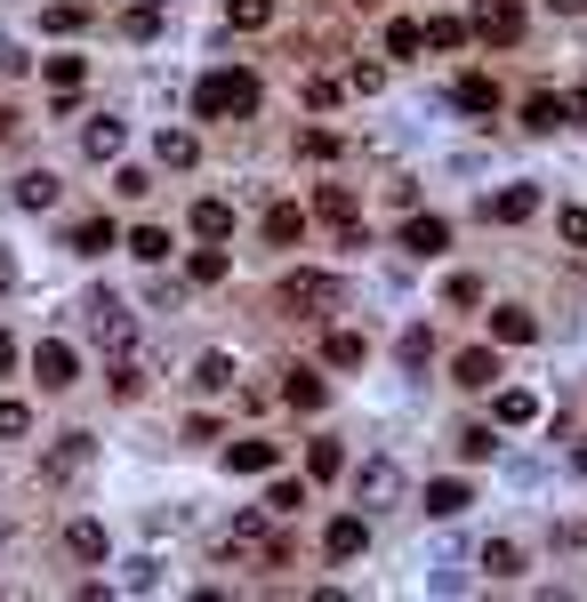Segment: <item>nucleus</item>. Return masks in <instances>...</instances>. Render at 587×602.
I'll return each instance as SVG.
<instances>
[{
    "label": "nucleus",
    "instance_id": "obj_27",
    "mask_svg": "<svg viewBox=\"0 0 587 602\" xmlns=\"http://www.w3.org/2000/svg\"><path fill=\"white\" fill-rule=\"evenodd\" d=\"M121 249H129L137 265H161V258H170V234H161V225H137V234L121 241Z\"/></svg>",
    "mask_w": 587,
    "mask_h": 602
},
{
    "label": "nucleus",
    "instance_id": "obj_16",
    "mask_svg": "<svg viewBox=\"0 0 587 602\" xmlns=\"http://www.w3.org/2000/svg\"><path fill=\"white\" fill-rule=\"evenodd\" d=\"M186 225H193V241H226L234 234V210H226V201H193Z\"/></svg>",
    "mask_w": 587,
    "mask_h": 602
},
{
    "label": "nucleus",
    "instance_id": "obj_3",
    "mask_svg": "<svg viewBox=\"0 0 587 602\" xmlns=\"http://www.w3.org/2000/svg\"><path fill=\"white\" fill-rule=\"evenodd\" d=\"M402 490H411V482H402V466L395 459H371V466H362L354 474V498H362V514H378V506H395V498Z\"/></svg>",
    "mask_w": 587,
    "mask_h": 602
},
{
    "label": "nucleus",
    "instance_id": "obj_6",
    "mask_svg": "<svg viewBox=\"0 0 587 602\" xmlns=\"http://www.w3.org/2000/svg\"><path fill=\"white\" fill-rule=\"evenodd\" d=\"M33 378H40V386H49V393H65V386L80 378V354H73V346H65V338H49V346H33Z\"/></svg>",
    "mask_w": 587,
    "mask_h": 602
},
{
    "label": "nucleus",
    "instance_id": "obj_25",
    "mask_svg": "<svg viewBox=\"0 0 587 602\" xmlns=\"http://www.w3.org/2000/svg\"><path fill=\"white\" fill-rule=\"evenodd\" d=\"M314 217H330V225H354V193H347V185H314Z\"/></svg>",
    "mask_w": 587,
    "mask_h": 602
},
{
    "label": "nucleus",
    "instance_id": "obj_15",
    "mask_svg": "<svg viewBox=\"0 0 587 602\" xmlns=\"http://www.w3.org/2000/svg\"><path fill=\"white\" fill-rule=\"evenodd\" d=\"M266 466H274V442H258V434L226 442V474H266Z\"/></svg>",
    "mask_w": 587,
    "mask_h": 602
},
{
    "label": "nucleus",
    "instance_id": "obj_46",
    "mask_svg": "<svg viewBox=\"0 0 587 602\" xmlns=\"http://www.w3.org/2000/svg\"><path fill=\"white\" fill-rule=\"evenodd\" d=\"M266 506H274V514H298V506H307V490H298V482H274Z\"/></svg>",
    "mask_w": 587,
    "mask_h": 602
},
{
    "label": "nucleus",
    "instance_id": "obj_41",
    "mask_svg": "<svg viewBox=\"0 0 587 602\" xmlns=\"http://www.w3.org/2000/svg\"><path fill=\"white\" fill-rule=\"evenodd\" d=\"M153 25H161V9H153V0H137V9H129V16H121V33H129V40H146Z\"/></svg>",
    "mask_w": 587,
    "mask_h": 602
},
{
    "label": "nucleus",
    "instance_id": "obj_10",
    "mask_svg": "<svg viewBox=\"0 0 587 602\" xmlns=\"http://www.w3.org/2000/svg\"><path fill=\"white\" fill-rule=\"evenodd\" d=\"M282 305H290V314H298V305H338V281L330 274H290V281H282Z\"/></svg>",
    "mask_w": 587,
    "mask_h": 602
},
{
    "label": "nucleus",
    "instance_id": "obj_18",
    "mask_svg": "<svg viewBox=\"0 0 587 602\" xmlns=\"http://www.w3.org/2000/svg\"><path fill=\"white\" fill-rule=\"evenodd\" d=\"M80 80H89V65H80V57H49V97H57V105H73Z\"/></svg>",
    "mask_w": 587,
    "mask_h": 602
},
{
    "label": "nucleus",
    "instance_id": "obj_37",
    "mask_svg": "<svg viewBox=\"0 0 587 602\" xmlns=\"http://www.w3.org/2000/svg\"><path fill=\"white\" fill-rule=\"evenodd\" d=\"M193 281H201V289L226 281V249H217V241H210V249H193Z\"/></svg>",
    "mask_w": 587,
    "mask_h": 602
},
{
    "label": "nucleus",
    "instance_id": "obj_36",
    "mask_svg": "<svg viewBox=\"0 0 587 602\" xmlns=\"http://www.w3.org/2000/svg\"><path fill=\"white\" fill-rule=\"evenodd\" d=\"M40 25H49V33H80V25H89V9H80V0H49Z\"/></svg>",
    "mask_w": 587,
    "mask_h": 602
},
{
    "label": "nucleus",
    "instance_id": "obj_51",
    "mask_svg": "<svg viewBox=\"0 0 587 602\" xmlns=\"http://www.w3.org/2000/svg\"><path fill=\"white\" fill-rule=\"evenodd\" d=\"M9 369H16V338L0 329V378H9Z\"/></svg>",
    "mask_w": 587,
    "mask_h": 602
},
{
    "label": "nucleus",
    "instance_id": "obj_45",
    "mask_svg": "<svg viewBox=\"0 0 587 602\" xmlns=\"http://www.w3.org/2000/svg\"><path fill=\"white\" fill-rule=\"evenodd\" d=\"M555 234H563V249H587V210H563Z\"/></svg>",
    "mask_w": 587,
    "mask_h": 602
},
{
    "label": "nucleus",
    "instance_id": "obj_26",
    "mask_svg": "<svg viewBox=\"0 0 587 602\" xmlns=\"http://www.w3.org/2000/svg\"><path fill=\"white\" fill-rule=\"evenodd\" d=\"M523 129H539V137H548V129H563V97H555V89H539L532 105H523Z\"/></svg>",
    "mask_w": 587,
    "mask_h": 602
},
{
    "label": "nucleus",
    "instance_id": "obj_9",
    "mask_svg": "<svg viewBox=\"0 0 587 602\" xmlns=\"http://www.w3.org/2000/svg\"><path fill=\"white\" fill-rule=\"evenodd\" d=\"M65 554H73V563H105V554H113L105 523H89V514H80V523H65Z\"/></svg>",
    "mask_w": 587,
    "mask_h": 602
},
{
    "label": "nucleus",
    "instance_id": "obj_54",
    "mask_svg": "<svg viewBox=\"0 0 587 602\" xmlns=\"http://www.w3.org/2000/svg\"><path fill=\"white\" fill-rule=\"evenodd\" d=\"M153 9H161V0H153Z\"/></svg>",
    "mask_w": 587,
    "mask_h": 602
},
{
    "label": "nucleus",
    "instance_id": "obj_50",
    "mask_svg": "<svg viewBox=\"0 0 587 602\" xmlns=\"http://www.w3.org/2000/svg\"><path fill=\"white\" fill-rule=\"evenodd\" d=\"M563 113H572V121H587V80H579L572 97H563Z\"/></svg>",
    "mask_w": 587,
    "mask_h": 602
},
{
    "label": "nucleus",
    "instance_id": "obj_43",
    "mask_svg": "<svg viewBox=\"0 0 587 602\" xmlns=\"http://www.w3.org/2000/svg\"><path fill=\"white\" fill-rule=\"evenodd\" d=\"M113 193H121V201H146L153 177H146V170H113Z\"/></svg>",
    "mask_w": 587,
    "mask_h": 602
},
{
    "label": "nucleus",
    "instance_id": "obj_13",
    "mask_svg": "<svg viewBox=\"0 0 587 602\" xmlns=\"http://www.w3.org/2000/svg\"><path fill=\"white\" fill-rule=\"evenodd\" d=\"M451 378L467 386V393H483V386H499V354H491V346H475V354H459V362H451Z\"/></svg>",
    "mask_w": 587,
    "mask_h": 602
},
{
    "label": "nucleus",
    "instance_id": "obj_49",
    "mask_svg": "<svg viewBox=\"0 0 587 602\" xmlns=\"http://www.w3.org/2000/svg\"><path fill=\"white\" fill-rule=\"evenodd\" d=\"M226 16H234V25H266V16H274V9H266V0H234V9H226Z\"/></svg>",
    "mask_w": 587,
    "mask_h": 602
},
{
    "label": "nucleus",
    "instance_id": "obj_29",
    "mask_svg": "<svg viewBox=\"0 0 587 602\" xmlns=\"http://www.w3.org/2000/svg\"><path fill=\"white\" fill-rule=\"evenodd\" d=\"M298 234H307V210H290V201H282V210H266V241H274V249H290Z\"/></svg>",
    "mask_w": 587,
    "mask_h": 602
},
{
    "label": "nucleus",
    "instance_id": "obj_7",
    "mask_svg": "<svg viewBox=\"0 0 587 602\" xmlns=\"http://www.w3.org/2000/svg\"><path fill=\"white\" fill-rule=\"evenodd\" d=\"M475 33L483 40H523V0H475Z\"/></svg>",
    "mask_w": 587,
    "mask_h": 602
},
{
    "label": "nucleus",
    "instance_id": "obj_22",
    "mask_svg": "<svg viewBox=\"0 0 587 602\" xmlns=\"http://www.w3.org/2000/svg\"><path fill=\"white\" fill-rule=\"evenodd\" d=\"M282 402H290V410H322V402H330V386H322L314 369H290V386H282Z\"/></svg>",
    "mask_w": 587,
    "mask_h": 602
},
{
    "label": "nucleus",
    "instance_id": "obj_48",
    "mask_svg": "<svg viewBox=\"0 0 587 602\" xmlns=\"http://www.w3.org/2000/svg\"><path fill=\"white\" fill-rule=\"evenodd\" d=\"M314 105H338V80H322V73H307V113Z\"/></svg>",
    "mask_w": 587,
    "mask_h": 602
},
{
    "label": "nucleus",
    "instance_id": "obj_44",
    "mask_svg": "<svg viewBox=\"0 0 587 602\" xmlns=\"http://www.w3.org/2000/svg\"><path fill=\"white\" fill-rule=\"evenodd\" d=\"M298 153H307V161H338V137L330 129H307V137H298Z\"/></svg>",
    "mask_w": 587,
    "mask_h": 602
},
{
    "label": "nucleus",
    "instance_id": "obj_1",
    "mask_svg": "<svg viewBox=\"0 0 587 602\" xmlns=\"http://www.w3.org/2000/svg\"><path fill=\"white\" fill-rule=\"evenodd\" d=\"M234 113H258V80L241 73V65L193 80V121H234Z\"/></svg>",
    "mask_w": 587,
    "mask_h": 602
},
{
    "label": "nucleus",
    "instance_id": "obj_5",
    "mask_svg": "<svg viewBox=\"0 0 587 602\" xmlns=\"http://www.w3.org/2000/svg\"><path fill=\"white\" fill-rule=\"evenodd\" d=\"M402 249H411V258H442V249H451V217L411 210V217H402Z\"/></svg>",
    "mask_w": 587,
    "mask_h": 602
},
{
    "label": "nucleus",
    "instance_id": "obj_31",
    "mask_svg": "<svg viewBox=\"0 0 587 602\" xmlns=\"http://www.w3.org/2000/svg\"><path fill=\"white\" fill-rule=\"evenodd\" d=\"M427 514H435V523H451V514H467V482H435V490H427Z\"/></svg>",
    "mask_w": 587,
    "mask_h": 602
},
{
    "label": "nucleus",
    "instance_id": "obj_8",
    "mask_svg": "<svg viewBox=\"0 0 587 602\" xmlns=\"http://www.w3.org/2000/svg\"><path fill=\"white\" fill-rule=\"evenodd\" d=\"M121 137H129V121H121V113H97L89 129H80V153H89V161H121Z\"/></svg>",
    "mask_w": 587,
    "mask_h": 602
},
{
    "label": "nucleus",
    "instance_id": "obj_23",
    "mask_svg": "<svg viewBox=\"0 0 587 602\" xmlns=\"http://www.w3.org/2000/svg\"><path fill=\"white\" fill-rule=\"evenodd\" d=\"M347 474V450L338 442H307V482H338Z\"/></svg>",
    "mask_w": 587,
    "mask_h": 602
},
{
    "label": "nucleus",
    "instance_id": "obj_28",
    "mask_svg": "<svg viewBox=\"0 0 587 602\" xmlns=\"http://www.w3.org/2000/svg\"><path fill=\"white\" fill-rule=\"evenodd\" d=\"M105 386H113V402H137V393H146V369H137L129 354H113V369H105Z\"/></svg>",
    "mask_w": 587,
    "mask_h": 602
},
{
    "label": "nucleus",
    "instance_id": "obj_47",
    "mask_svg": "<svg viewBox=\"0 0 587 602\" xmlns=\"http://www.w3.org/2000/svg\"><path fill=\"white\" fill-rule=\"evenodd\" d=\"M121 587H129V594H153V587H161V563H129V578H121Z\"/></svg>",
    "mask_w": 587,
    "mask_h": 602
},
{
    "label": "nucleus",
    "instance_id": "obj_40",
    "mask_svg": "<svg viewBox=\"0 0 587 602\" xmlns=\"http://www.w3.org/2000/svg\"><path fill=\"white\" fill-rule=\"evenodd\" d=\"M25 426H33V410L16 402V393H0V434H9V442H16V434H25Z\"/></svg>",
    "mask_w": 587,
    "mask_h": 602
},
{
    "label": "nucleus",
    "instance_id": "obj_12",
    "mask_svg": "<svg viewBox=\"0 0 587 602\" xmlns=\"http://www.w3.org/2000/svg\"><path fill=\"white\" fill-rule=\"evenodd\" d=\"M532 210H539V193H532V185H508V193H491V201H483V217H491V225H523Z\"/></svg>",
    "mask_w": 587,
    "mask_h": 602
},
{
    "label": "nucleus",
    "instance_id": "obj_17",
    "mask_svg": "<svg viewBox=\"0 0 587 602\" xmlns=\"http://www.w3.org/2000/svg\"><path fill=\"white\" fill-rule=\"evenodd\" d=\"M362 354H371V346H362L354 329H330V338H322V369H362Z\"/></svg>",
    "mask_w": 587,
    "mask_h": 602
},
{
    "label": "nucleus",
    "instance_id": "obj_52",
    "mask_svg": "<svg viewBox=\"0 0 587 602\" xmlns=\"http://www.w3.org/2000/svg\"><path fill=\"white\" fill-rule=\"evenodd\" d=\"M572 466H579V474H587V442H579V450H572Z\"/></svg>",
    "mask_w": 587,
    "mask_h": 602
},
{
    "label": "nucleus",
    "instance_id": "obj_33",
    "mask_svg": "<svg viewBox=\"0 0 587 602\" xmlns=\"http://www.w3.org/2000/svg\"><path fill=\"white\" fill-rule=\"evenodd\" d=\"M73 249H80V258H105V249H113V217H89L73 234Z\"/></svg>",
    "mask_w": 587,
    "mask_h": 602
},
{
    "label": "nucleus",
    "instance_id": "obj_53",
    "mask_svg": "<svg viewBox=\"0 0 587 602\" xmlns=\"http://www.w3.org/2000/svg\"><path fill=\"white\" fill-rule=\"evenodd\" d=\"M362 9H378V0H362Z\"/></svg>",
    "mask_w": 587,
    "mask_h": 602
},
{
    "label": "nucleus",
    "instance_id": "obj_2",
    "mask_svg": "<svg viewBox=\"0 0 587 602\" xmlns=\"http://www.w3.org/2000/svg\"><path fill=\"white\" fill-rule=\"evenodd\" d=\"M80 322H89V338H105L113 354H129V338H137V322H129V305L113 298V289H89L80 298Z\"/></svg>",
    "mask_w": 587,
    "mask_h": 602
},
{
    "label": "nucleus",
    "instance_id": "obj_4",
    "mask_svg": "<svg viewBox=\"0 0 587 602\" xmlns=\"http://www.w3.org/2000/svg\"><path fill=\"white\" fill-rule=\"evenodd\" d=\"M322 554H330V563H362V554H371V514H338V523L322 530Z\"/></svg>",
    "mask_w": 587,
    "mask_h": 602
},
{
    "label": "nucleus",
    "instance_id": "obj_39",
    "mask_svg": "<svg viewBox=\"0 0 587 602\" xmlns=\"http://www.w3.org/2000/svg\"><path fill=\"white\" fill-rule=\"evenodd\" d=\"M442 305H483V281L475 274H451V281H442Z\"/></svg>",
    "mask_w": 587,
    "mask_h": 602
},
{
    "label": "nucleus",
    "instance_id": "obj_21",
    "mask_svg": "<svg viewBox=\"0 0 587 602\" xmlns=\"http://www.w3.org/2000/svg\"><path fill=\"white\" fill-rule=\"evenodd\" d=\"M451 105H459V113H499V89H491L483 73H467V80L451 89Z\"/></svg>",
    "mask_w": 587,
    "mask_h": 602
},
{
    "label": "nucleus",
    "instance_id": "obj_24",
    "mask_svg": "<svg viewBox=\"0 0 587 602\" xmlns=\"http://www.w3.org/2000/svg\"><path fill=\"white\" fill-rule=\"evenodd\" d=\"M153 153H161V170H193V161H201V145H193L186 129H161Z\"/></svg>",
    "mask_w": 587,
    "mask_h": 602
},
{
    "label": "nucleus",
    "instance_id": "obj_30",
    "mask_svg": "<svg viewBox=\"0 0 587 602\" xmlns=\"http://www.w3.org/2000/svg\"><path fill=\"white\" fill-rule=\"evenodd\" d=\"M395 354H402V369H427V362H435V329H427V322H419V329H402V346H395Z\"/></svg>",
    "mask_w": 587,
    "mask_h": 602
},
{
    "label": "nucleus",
    "instance_id": "obj_32",
    "mask_svg": "<svg viewBox=\"0 0 587 602\" xmlns=\"http://www.w3.org/2000/svg\"><path fill=\"white\" fill-rule=\"evenodd\" d=\"M483 570H491V578H515V570H523V547H515V538H491V547H483Z\"/></svg>",
    "mask_w": 587,
    "mask_h": 602
},
{
    "label": "nucleus",
    "instance_id": "obj_14",
    "mask_svg": "<svg viewBox=\"0 0 587 602\" xmlns=\"http://www.w3.org/2000/svg\"><path fill=\"white\" fill-rule=\"evenodd\" d=\"M57 193H65V185H57L49 170H25V177H16V210H33V217L57 210Z\"/></svg>",
    "mask_w": 587,
    "mask_h": 602
},
{
    "label": "nucleus",
    "instance_id": "obj_34",
    "mask_svg": "<svg viewBox=\"0 0 587 602\" xmlns=\"http://www.w3.org/2000/svg\"><path fill=\"white\" fill-rule=\"evenodd\" d=\"M387 49H395V57H419V49H427V25H411V16H395V25H387Z\"/></svg>",
    "mask_w": 587,
    "mask_h": 602
},
{
    "label": "nucleus",
    "instance_id": "obj_19",
    "mask_svg": "<svg viewBox=\"0 0 587 602\" xmlns=\"http://www.w3.org/2000/svg\"><path fill=\"white\" fill-rule=\"evenodd\" d=\"M491 338H499V346H532V338H539V322L523 314V305H499V314H491Z\"/></svg>",
    "mask_w": 587,
    "mask_h": 602
},
{
    "label": "nucleus",
    "instance_id": "obj_11",
    "mask_svg": "<svg viewBox=\"0 0 587 602\" xmlns=\"http://www.w3.org/2000/svg\"><path fill=\"white\" fill-rule=\"evenodd\" d=\"M193 393H226L234 386V354L226 346H210V354H193V378H186Z\"/></svg>",
    "mask_w": 587,
    "mask_h": 602
},
{
    "label": "nucleus",
    "instance_id": "obj_42",
    "mask_svg": "<svg viewBox=\"0 0 587 602\" xmlns=\"http://www.w3.org/2000/svg\"><path fill=\"white\" fill-rule=\"evenodd\" d=\"M459 450H467V459H491V450H499V426H467V434H459Z\"/></svg>",
    "mask_w": 587,
    "mask_h": 602
},
{
    "label": "nucleus",
    "instance_id": "obj_38",
    "mask_svg": "<svg viewBox=\"0 0 587 602\" xmlns=\"http://www.w3.org/2000/svg\"><path fill=\"white\" fill-rule=\"evenodd\" d=\"M427 49H467V25L459 16H427Z\"/></svg>",
    "mask_w": 587,
    "mask_h": 602
},
{
    "label": "nucleus",
    "instance_id": "obj_20",
    "mask_svg": "<svg viewBox=\"0 0 587 602\" xmlns=\"http://www.w3.org/2000/svg\"><path fill=\"white\" fill-rule=\"evenodd\" d=\"M532 418H539L532 393H515V386H508V393H491V426H532Z\"/></svg>",
    "mask_w": 587,
    "mask_h": 602
},
{
    "label": "nucleus",
    "instance_id": "obj_35",
    "mask_svg": "<svg viewBox=\"0 0 587 602\" xmlns=\"http://www.w3.org/2000/svg\"><path fill=\"white\" fill-rule=\"evenodd\" d=\"M89 466V434H65V450H49V474H80Z\"/></svg>",
    "mask_w": 587,
    "mask_h": 602
}]
</instances>
